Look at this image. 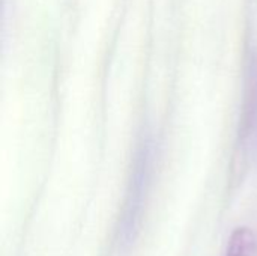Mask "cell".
<instances>
[{"mask_svg": "<svg viewBox=\"0 0 257 256\" xmlns=\"http://www.w3.org/2000/svg\"><path fill=\"white\" fill-rule=\"evenodd\" d=\"M224 256H257L256 234L250 228H236L230 235Z\"/></svg>", "mask_w": 257, "mask_h": 256, "instance_id": "obj_1", "label": "cell"}]
</instances>
